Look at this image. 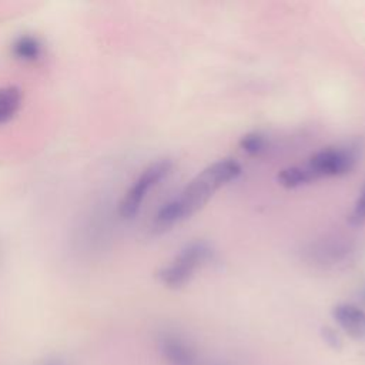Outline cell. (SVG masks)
<instances>
[{
  "instance_id": "obj_12",
  "label": "cell",
  "mask_w": 365,
  "mask_h": 365,
  "mask_svg": "<svg viewBox=\"0 0 365 365\" xmlns=\"http://www.w3.org/2000/svg\"><path fill=\"white\" fill-rule=\"evenodd\" d=\"M43 365H64V362L60 359H48Z\"/></svg>"
},
{
  "instance_id": "obj_13",
  "label": "cell",
  "mask_w": 365,
  "mask_h": 365,
  "mask_svg": "<svg viewBox=\"0 0 365 365\" xmlns=\"http://www.w3.org/2000/svg\"><path fill=\"white\" fill-rule=\"evenodd\" d=\"M361 298H362V301L365 302V287H364V289H362V292H361Z\"/></svg>"
},
{
  "instance_id": "obj_10",
  "label": "cell",
  "mask_w": 365,
  "mask_h": 365,
  "mask_svg": "<svg viewBox=\"0 0 365 365\" xmlns=\"http://www.w3.org/2000/svg\"><path fill=\"white\" fill-rule=\"evenodd\" d=\"M348 222L352 227L365 225V184L352 207V211L348 215Z\"/></svg>"
},
{
  "instance_id": "obj_11",
  "label": "cell",
  "mask_w": 365,
  "mask_h": 365,
  "mask_svg": "<svg viewBox=\"0 0 365 365\" xmlns=\"http://www.w3.org/2000/svg\"><path fill=\"white\" fill-rule=\"evenodd\" d=\"M322 336H324V341H325L331 348H339V346L342 345L341 336L338 335V332H336L334 328H329V327L322 328Z\"/></svg>"
},
{
  "instance_id": "obj_14",
  "label": "cell",
  "mask_w": 365,
  "mask_h": 365,
  "mask_svg": "<svg viewBox=\"0 0 365 365\" xmlns=\"http://www.w3.org/2000/svg\"><path fill=\"white\" fill-rule=\"evenodd\" d=\"M218 365H222V364H218Z\"/></svg>"
},
{
  "instance_id": "obj_2",
  "label": "cell",
  "mask_w": 365,
  "mask_h": 365,
  "mask_svg": "<svg viewBox=\"0 0 365 365\" xmlns=\"http://www.w3.org/2000/svg\"><path fill=\"white\" fill-rule=\"evenodd\" d=\"M361 147L356 143L327 147L311 155L308 163L301 165L309 182L324 177H339L348 174L359 161Z\"/></svg>"
},
{
  "instance_id": "obj_3",
  "label": "cell",
  "mask_w": 365,
  "mask_h": 365,
  "mask_svg": "<svg viewBox=\"0 0 365 365\" xmlns=\"http://www.w3.org/2000/svg\"><path fill=\"white\" fill-rule=\"evenodd\" d=\"M212 257V250L205 241H191L175 254V257L157 272L158 281L171 289L184 287Z\"/></svg>"
},
{
  "instance_id": "obj_8",
  "label": "cell",
  "mask_w": 365,
  "mask_h": 365,
  "mask_svg": "<svg viewBox=\"0 0 365 365\" xmlns=\"http://www.w3.org/2000/svg\"><path fill=\"white\" fill-rule=\"evenodd\" d=\"M23 94L20 87L7 84L0 87V125L11 120L21 106Z\"/></svg>"
},
{
  "instance_id": "obj_5",
  "label": "cell",
  "mask_w": 365,
  "mask_h": 365,
  "mask_svg": "<svg viewBox=\"0 0 365 365\" xmlns=\"http://www.w3.org/2000/svg\"><path fill=\"white\" fill-rule=\"evenodd\" d=\"M157 348L167 365H198L197 349L180 334L173 331L160 332Z\"/></svg>"
},
{
  "instance_id": "obj_4",
  "label": "cell",
  "mask_w": 365,
  "mask_h": 365,
  "mask_svg": "<svg viewBox=\"0 0 365 365\" xmlns=\"http://www.w3.org/2000/svg\"><path fill=\"white\" fill-rule=\"evenodd\" d=\"M171 168L173 163L170 158H161L147 165L124 192L118 204V214L125 220L137 215L148 192L170 174Z\"/></svg>"
},
{
  "instance_id": "obj_1",
  "label": "cell",
  "mask_w": 365,
  "mask_h": 365,
  "mask_svg": "<svg viewBox=\"0 0 365 365\" xmlns=\"http://www.w3.org/2000/svg\"><path fill=\"white\" fill-rule=\"evenodd\" d=\"M241 174V165L232 158H222L201 170L175 197L164 202L153 217L151 230L165 232L200 211L212 195Z\"/></svg>"
},
{
  "instance_id": "obj_6",
  "label": "cell",
  "mask_w": 365,
  "mask_h": 365,
  "mask_svg": "<svg viewBox=\"0 0 365 365\" xmlns=\"http://www.w3.org/2000/svg\"><path fill=\"white\" fill-rule=\"evenodd\" d=\"M332 318L349 336L359 339L365 336V311L349 302L336 304L332 308Z\"/></svg>"
},
{
  "instance_id": "obj_7",
  "label": "cell",
  "mask_w": 365,
  "mask_h": 365,
  "mask_svg": "<svg viewBox=\"0 0 365 365\" xmlns=\"http://www.w3.org/2000/svg\"><path fill=\"white\" fill-rule=\"evenodd\" d=\"M11 56L21 63H36L44 56V44L34 34H20L17 36L10 46Z\"/></svg>"
},
{
  "instance_id": "obj_9",
  "label": "cell",
  "mask_w": 365,
  "mask_h": 365,
  "mask_svg": "<svg viewBox=\"0 0 365 365\" xmlns=\"http://www.w3.org/2000/svg\"><path fill=\"white\" fill-rule=\"evenodd\" d=\"M267 137L258 131L247 133L240 140V147L250 155H258L267 148Z\"/></svg>"
}]
</instances>
